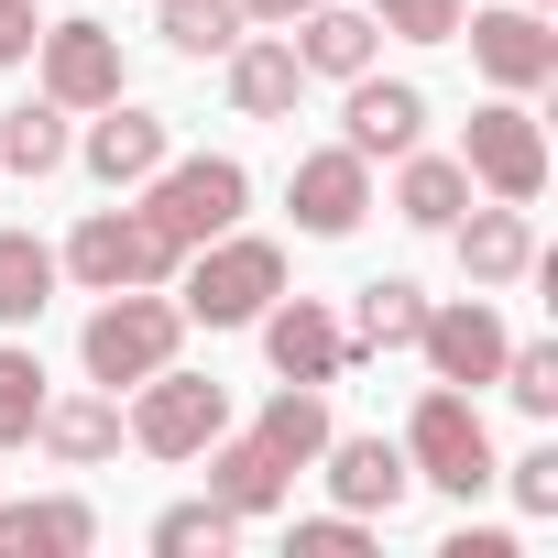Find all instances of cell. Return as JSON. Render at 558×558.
Listing matches in <instances>:
<instances>
[{
  "mask_svg": "<svg viewBox=\"0 0 558 558\" xmlns=\"http://www.w3.org/2000/svg\"><path fill=\"white\" fill-rule=\"evenodd\" d=\"M274 296H286V241L274 230H219L175 263V307L186 329H252Z\"/></svg>",
  "mask_w": 558,
  "mask_h": 558,
  "instance_id": "obj_1",
  "label": "cell"
},
{
  "mask_svg": "<svg viewBox=\"0 0 558 558\" xmlns=\"http://www.w3.org/2000/svg\"><path fill=\"white\" fill-rule=\"evenodd\" d=\"M395 449H405V471H416L427 493H449V504L493 493V471H504V449H493V416H482V395H460V384H427V395L405 405Z\"/></svg>",
  "mask_w": 558,
  "mask_h": 558,
  "instance_id": "obj_2",
  "label": "cell"
},
{
  "mask_svg": "<svg viewBox=\"0 0 558 558\" xmlns=\"http://www.w3.org/2000/svg\"><path fill=\"white\" fill-rule=\"evenodd\" d=\"M77 362H88V384H110V395H132L143 373L186 362V307H175V286H121V296H99L88 329H77Z\"/></svg>",
  "mask_w": 558,
  "mask_h": 558,
  "instance_id": "obj_3",
  "label": "cell"
},
{
  "mask_svg": "<svg viewBox=\"0 0 558 558\" xmlns=\"http://www.w3.org/2000/svg\"><path fill=\"white\" fill-rule=\"evenodd\" d=\"M132 208H143L175 252H197V241L241 230V208H252V165H241V154H165V165L132 186Z\"/></svg>",
  "mask_w": 558,
  "mask_h": 558,
  "instance_id": "obj_4",
  "label": "cell"
},
{
  "mask_svg": "<svg viewBox=\"0 0 558 558\" xmlns=\"http://www.w3.org/2000/svg\"><path fill=\"white\" fill-rule=\"evenodd\" d=\"M175 241L143 219V208H88L66 241H56V274H66V286L77 296H121V286H175Z\"/></svg>",
  "mask_w": 558,
  "mask_h": 558,
  "instance_id": "obj_5",
  "label": "cell"
},
{
  "mask_svg": "<svg viewBox=\"0 0 558 558\" xmlns=\"http://www.w3.org/2000/svg\"><path fill=\"white\" fill-rule=\"evenodd\" d=\"M219 427H230V384H219V373H186V362L143 373L132 405H121V438H132L143 460H197Z\"/></svg>",
  "mask_w": 558,
  "mask_h": 558,
  "instance_id": "obj_6",
  "label": "cell"
},
{
  "mask_svg": "<svg viewBox=\"0 0 558 558\" xmlns=\"http://www.w3.org/2000/svg\"><path fill=\"white\" fill-rule=\"evenodd\" d=\"M23 66H34V88H45L56 110H77V121H88V110H110V99L132 88V56H121V34H110V23H88V12L45 23Z\"/></svg>",
  "mask_w": 558,
  "mask_h": 558,
  "instance_id": "obj_7",
  "label": "cell"
},
{
  "mask_svg": "<svg viewBox=\"0 0 558 558\" xmlns=\"http://www.w3.org/2000/svg\"><path fill=\"white\" fill-rule=\"evenodd\" d=\"M460 165H471V186H482V197L536 208V197H547V132H536V110L493 88V99L471 110V132H460Z\"/></svg>",
  "mask_w": 558,
  "mask_h": 558,
  "instance_id": "obj_8",
  "label": "cell"
},
{
  "mask_svg": "<svg viewBox=\"0 0 558 558\" xmlns=\"http://www.w3.org/2000/svg\"><path fill=\"white\" fill-rule=\"evenodd\" d=\"M504 307L471 286V296H427V318H416V362H427V384H460V395H482L493 373H504Z\"/></svg>",
  "mask_w": 558,
  "mask_h": 558,
  "instance_id": "obj_9",
  "label": "cell"
},
{
  "mask_svg": "<svg viewBox=\"0 0 558 558\" xmlns=\"http://www.w3.org/2000/svg\"><path fill=\"white\" fill-rule=\"evenodd\" d=\"M252 329H263V362H274V384H351V373H362V351H351V318H340L329 296H274Z\"/></svg>",
  "mask_w": 558,
  "mask_h": 558,
  "instance_id": "obj_10",
  "label": "cell"
},
{
  "mask_svg": "<svg viewBox=\"0 0 558 558\" xmlns=\"http://www.w3.org/2000/svg\"><path fill=\"white\" fill-rule=\"evenodd\" d=\"M460 45H471L482 88H504V99H536V88H558V34H547V12H525V0L460 12Z\"/></svg>",
  "mask_w": 558,
  "mask_h": 558,
  "instance_id": "obj_11",
  "label": "cell"
},
{
  "mask_svg": "<svg viewBox=\"0 0 558 558\" xmlns=\"http://www.w3.org/2000/svg\"><path fill=\"white\" fill-rule=\"evenodd\" d=\"M286 219H296V241H351V230L373 219V165H362L351 143L296 154V165H286Z\"/></svg>",
  "mask_w": 558,
  "mask_h": 558,
  "instance_id": "obj_12",
  "label": "cell"
},
{
  "mask_svg": "<svg viewBox=\"0 0 558 558\" xmlns=\"http://www.w3.org/2000/svg\"><path fill=\"white\" fill-rule=\"evenodd\" d=\"M165 154H175V121H165V110H143V99L121 88L110 110H88V132H77V154H66V165H88L110 197H132V186L165 165Z\"/></svg>",
  "mask_w": 558,
  "mask_h": 558,
  "instance_id": "obj_13",
  "label": "cell"
},
{
  "mask_svg": "<svg viewBox=\"0 0 558 558\" xmlns=\"http://www.w3.org/2000/svg\"><path fill=\"white\" fill-rule=\"evenodd\" d=\"M318 482H329V504H340V514H373V525H384V514L416 493V471H405V449H395L384 427H329Z\"/></svg>",
  "mask_w": 558,
  "mask_h": 558,
  "instance_id": "obj_14",
  "label": "cell"
},
{
  "mask_svg": "<svg viewBox=\"0 0 558 558\" xmlns=\"http://www.w3.org/2000/svg\"><path fill=\"white\" fill-rule=\"evenodd\" d=\"M438 241L460 252V286H482V296H504V286H525V274H536V219L504 208V197H471Z\"/></svg>",
  "mask_w": 558,
  "mask_h": 558,
  "instance_id": "obj_15",
  "label": "cell"
},
{
  "mask_svg": "<svg viewBox=\"0 0 558 558\" xmlns=\"http://www.w3.org/2000/svg\"><path fill=\"white\" fill-rule=\"evenodd\" d=\"M340 143H351L362 165H395V154H416V143H427V88H416V77H384V66H362V77H351V99H340Z\"/></svg>",
  "mask_w": 558,
  "mask_h": 558,
  "instance_id": "obj_16",
  "label": "cell"
},
{
  "mask_svg": "<svg viewBox=\"0 0 558 558\" xmlns=\"http://www.w3.org/2000/svg\"><path fill=\"white\" fill-rule=\"evenodd\" d=\"M34 449H45L56 471H99V460H121V395H110V384L45 395V416H34Z\"/></svg>",
  "mask_w": 558,
  "mask_h": 558,
  "instance_id": "obj_17",
  "label": "cell"
},
{
  "mask_svg": "<svg viewBox=\"0 0 558 558\" xmlns=\"http://www.w3.org/2000/svg\"><path fill=\"white\" fill-rule=\"evenodd\" d=\"M219 88H230V110H241V121H296L307 66H296V45H286V34H241V45L219 56Z\"/></svg>",
  "mask_w": 558,
  "mask_h": 558,
  "instance_id": "obj_18",
  "label": "cell"
},
{
  "mask_svg": "<svg viewBox=\"0 0 558 558\" xmlns=\"http://www.w3.org/2000/svg\"><path fill=\"white\" fill-rule=\"evenodd\" d=\"M99 547V504L88 493H23L0 504V558H88Z\"/></svg>",
  "mask_w": 558,
  "mask_h": 558,
  "instance_id": "obj_19",
  "label": "cell"
},
{
  "mask_svg": "<svg viewBox=\"0 0 558 558\" xmlns=\"http://www.w3.org/2000/svg\"><path fill=\"white\" fill-rule=\"evenodd\" d=\"M286 45H296V66L307 77H362V66H384V23L362 12V0H318V12L307 23H286Z\"/></svg>",
  "mask_w": 558,
  "mask_h": 558,
  "instance_id": "obj_20",
  "label": "cell"
},
{
  "mask_svg": "<svg viewBox=\"0 0 558 558\" xmlns=\"http://www.w3.org/2000/svg\"><path fill=\"white\" fill-rule=\"evenodd\" d=\"M197 460H208V504H230L241 525H252V514H274V504H286V493H296V471H286V460H274V449H263L252 427H219V438H208Z\"/></svg>",
  "mask_w": 558,
  "mask_h": 558,
  "instance_id": "obj_21",
  "label": "cell"
},
{
  "mask_svg": "<svg viewBox=\"0 0 558 558\" xmlns=\"http://www.w3.org/2000/svg\"><path fill=\"white\" fill-rule=\"evenodd\" d=\"M66 154H77V110H56L45 88L34 99H12V110H0V175H66Z\"/></svg>",
  "mask_w": 558,
  "mask_h": 558,
  "instance_id": "obj_22",
  "label": "cell"
},
{
  "mask_svg": "<svg viewBox=\"0 0 558 558\" xmlns=\"http://www.w3.org/2000/svg\"><path fill=\"white\" fill-rule=\"evenodd\" d=\"M471 197H482V186H471V165H460V154H427V143H416V154H395V219H405V230H449Z\"/></svg>",
  "mask_w": 558,
  "mask_h": 558,
  "instance_id": "obj_23",
  "label": "cell"
},
{
  "mask_svg": "<svg viewBox=\"0 0 558 558\" xmlns=\"http://www.w3.org/2000/svg\"><path fill=\"white\" fill-rule=\"evenodd\" d=\"M329 427H340V416H329V384H274V395H263V416H252V438L286 460V471H318Z\"/></svg>",
  "mask_w": 558,
  "mask_h": 558,
  "instance_id": "obj_24",
  "label": "cell"
},
{
  "mask_svg": "<svg viewBox=\"0 0 558 558\" xmlns=\"http://www.w3.org/2000/svg\"><path fill=\"white\" fill-rule=\"evenodd\" d=\"M416 318H427V286H416V274H373V286H351V351H362V362L416 351Z\"/></svg>",
  "mask_w": 558,
  "mask_h": 558,
  "instance_id": "obj_25",
  "label": "cell"
},
{
  "mask_svg": "<svg viewBox=\"0 0 558 558\" xmlns=\"http://www.w3.org/2000/svg\"><path fill=\"white\" fill-rule=\"evenodd\" d=\"M241 34H252V23H241V0H154V45L186 56V66H219Z\"/></svg>",
  "mask_w": 558,
  "mask_h": 558,
  "instance_id": "obj_26",
  "label": "cell"
},
{
  "mask_svg": "<svg viewBox=\"0 0 558 558\" xmlns=\"http://www.w3.org/2000/svg\"><path fill=\"white\" fill-rule=\"evenodd\" d=\"M56 241H34V230H0V329H34L45 307H56Z\"/></svg>",
  "mask_w": 558,
  "mask_h": 558,
  "instance_id": "obj_27",
  "label": "cell"
},
{
  "mask_svg": "<svg viewBox=\"0 0 558 558\" xmlns=\"http://www.w3.org/2000/svg\"><path fill=\"white\" fill-rule=\"evenodd\" d=\"M45 362H34V329H0V449H34V416H45Z\"/></svg>",
  "mask_w": 558,
  "mask_h": 558,
  "instance_id": "obj_28",
  "label": "cell"
},
{
  "mask_svg": "<svg viewBox=\"0 0 558 558\" xmlns=\"http://www.w3.org/2000/svg\"><path fill=\"white\" fill-rule=\"evenodd\" d=\"M230 536H241V514H230V504H208V493H186V504H165V514H154V547H165V558H219Z\"/></svg>",
  "mask_w": 558,
  "mask_h": 558,
  "instance_id": "obj_29",
  "label": "cell"
},
{
  "mask_svg": "<svg viewBox=\"0 0 558 558\" xmlns=\"http://www.w3.org/2000/svg\"><path fill=\"white\" fill-rule=\"evenodd\" d=\"M504 395H514V416H558V340H504V373H493Z\"/></svg>",
  "mask_w": 558,
  "mask_h": 558,
  "instance_id": "obj_30",
  "label": "cell"
},
{
  "mask_svg": "<svg viewBox=\"0 0 558 558\" xmlns=\"http://www.w3.org/2000/svg\"><path fill=\"white\" fill-rule=\"evenodd\" d=\"M493 482L514 493V514H525V525H547V514H558V438H536V449H525V460H504Z\"/></svg>",
  "mask_w": 558,
  "mask_h": 558,
  "instance_id": "obj_31",
  "label": "cell"
},
{
  "mask_svg": "<svg viewBox=\"0 0 558 558\" xmlns=\"http://www.w3.org/2000/svg\"><path fill=\"white\" fill-rule=\"evenodd\" d=\"M286 547H296V558H373V514H340V504H329V514H296Z\"/></svg>",
  "mask_w": 558,
  "mask_h": 558,
  "instance_id": "obj_32",
  "label": "cell"
},
{
  "mask_svg": "<svg viewBox=\"0 0 558 558\" xmlns=\"http://www.w3.org/2000/svg\"><path fill=\"white\" fill-rule=\"evenodd\" d=\"M362 12H373L384 34H405V45H460V12H471V0H362Z\"/></svg>",
  "mask_w": 558,
  "mask_h": 558,
  "instance_id": "obj_33",
  "label": "cell"
},
{
  "mask_svg": "<svg viewBox=\"0 0 558 558\" xmlns=\"http://www.w3.org/2000/svg\"><path fill=\"white\" fill-rule=\"evenodd\" d=\"M34 34H45V23H34V0H0V66H23Z\"/></svg>",
  "mask_w": 558,
  "mask_h": 558,
  "instance_id": "obj_34",
  "label": "cell"
},
{
  "mask_svg": "<svg viewBox=\"0 0 558 558\" xmlns=\"http://www.w3.org/2000/svg\"><path fill=\"white\" fill-rule=\"evenodd\" d=\"M438 558H514V525H460Z\"/></svg>",
  "mask_w": 558,
  "mask_h": 558,
  "instance_id": "obj_35",
  "label": "cell"
},
{
  "mask_svg": "<svg viewBox=\"0 0 558 558\" xmlns=\"http://www.w3.org/2000/svg\"><path fill=\"white\" fill-rule=\"evenodd\" d=\"M307 12H318V0H241L252 34H286V23H307Z\"/></svg>",
  "mask_w": 558,
  "mask_h": 558,
  "instance_id": "obj_36",
  "label": "cell"
},
{
  "mask_svg": "<svg viewBox=\"0 0 558 558\" xmlns=\"http://www.w3.org/2000/svg\"><path fill=\"white\" fill-rule=\"evenodd\" d=\"M525 12H547V0H525Z\"/></svg>",
  "mask_w": 558,
  "mask_h": 558,
  "instance_id": "obj_37",
  "label": "cell"
}]
</instances>
